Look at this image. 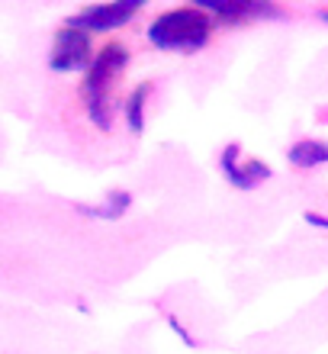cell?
I'll list each match as a JSON object with an SVG mask.
<instances>
[{
  "instance_id": "obj_1",
  "label": "cell",
  "mask_w": 328,
  "mask_h": 354,
  "mask_svg": "<svg viewBox=\"0 0 328 354\" xmlns=\"http://www.w3.org/2000/svg\"><path fill=\"white\" fill-rule=\"evenodd\" d=\"M209 32H213V17L197 7L168 10L148 26L151 46L164 52H197L209 42Z\"/></svg>"
},
{
  "instance_id": "obj_8",
  "label": "cell",
  "mask_w": 328,
  "mask_h": 354,
  "mask_svg": "<svg viewBox=\"0 0 328 354\" xmlns=\"http://www.w3.org/2000/svg\"><path fill=\"white\" fill-rule=\"evenodd\" d=\"M132 206V194L129 190H110L106 196V206L94 209V206H77V213L81 216H94V219H119L126 216V209Z\"/></svg>"
},
{
  "instance_id": "obj_3",
  "label": "cell",
  "mask_w": 328,
  "mask_h": 354,
  "mask_svg": "<svg viewBox=\"0 0 328 354\" xmlns=\"http://www.w3.org/2000/svg\"><path fill=\"white\" fill-rule=\"evenodd\" d=\"M94 62V46L90 36L75 26H61L55 32V46L48 55V68L52 71H84Z\"/></svg>"
},
{
  "instance_id": "obj_5",
  "label": "cell",
  "mask_w": 328,
  "mask_h": 354,
  "mask_svg": "<svg viewBox=\"0 0 328 354\" xmlns=\"http://www.w3.org/2000/svg\"><path fill=\"white\" fill-rule=\"evenodd\" d=\"M238 155H242L238 142H232V145L219 155V165H222L225 177H229V180H232V187H238V190H254L261 180H267V177L273 174L264 161H258V158L238 161Z\"/></svg>"
},
{
  "instance_id": "obj_9",
  "label": "cell",
  "mask_w": 328,
  "mask_h": 354,
  "mask_svg": "<svg viewBox=\"0 0 328 354\" xmlns=\"http://www.w3.org/2000/svg\"><path fill=\"white\" fill-rule=\"evenodd\" d=\"M148 93H151V84L142 81V84L129 93V100H126V122H129V129L135 132V136L145 129V100H148Z\"/></svg>"
},
{
  "instance_id": "obj_7",
  "label": "cell",
  "mask_w": 328,
  "mask_h": 354,
  "mask_svg": "<svg viewBox=\"0 0 328 354\" xmlns=\"http://www.w3.org/2000/svg\"><path fill=\"white\" fill-rule=\"evenodd\" d=\"M287 158L296 168H319V165H328V145L319 139H302L296 145H290Z\"/></svg>"
},
{
  "instance_id": "obj_2",
  "label": "cell",
  "mask_w": 328,
  "mask_h": 354,
  "mask_svg": "<svg viewBox=\"0 0 328 354\" xmlns=\"http://www.w3.org/2000/svg\"><path fill=\"white\" fill-rule=\"evenodd\" d=\"M126 65H129V48L119 46V42H110V46L100 48V55L87 68L81 97H84L94 126H100V129H110V87L113 77L119 75Z\"/></svg>"
},
{
  "instance_id": "obj_10",
  "label": "cell",
  "mask_w": 328,
  "mask_h": 354,
  "mask_svg": "<svg viewBox=\"0 0 328 354\" xmlns=\"http://www.w3.org/2000/svg\"><path fill=\"white\" fill-rule=\"evenodd\" d=\"M168 326L174 328V332H177V335H180V342H184V345H187V348H197V338H193V335H190V332H187V328H184V322H180L177 316H171V313H168Z\"/></svg>"
},
{
  "instance_id": "obj_11",
  "label": "cell",
  "mask_w": 328,
  "mask_h": 354,
  "mask_svg": "<svg viewBox=\"0 0 328 354\" xmlns=\"http://www.w3.org/2000/svg\"><path fill=\"white\" fill-rule=\"evenodd\" d=\"M302 219L309 225H316V229H328V216H322V213H306Z\"/></svg>"
},
{
  "instance_id": "obj_4",
  "label": "cell",
  "mask_w": 328,
  "mask_h": 354,
  "mask_svg": "<svg viewBox=\"0 0 328 354\" xmlns=\"http://www.w3.org/2000/svg\"><path fill=\"white\" fill-rule=\"evenodd\" d=\"M142 10V3L139 0H119V3H90V7H84L77 17H71L65 23V26H75V29H81V32H110V29H119V26H126L135 13Z\"/></svg>"
},
{
  "instance_id": "obj_6",
  "label": "cell",
  "mask_w": 328,
  "mask_h": 354,
  "mask_svg": "<svg viewBox=\"0 0 328 354\" xmlns=\"http://www.w3.org/2000/svg\"><path fill=\"white\" fill-rule=\"evenodd\" d=\"M197 10L203 13H213V17L225 19V23H238V19L248 17H280V10L271 7V3H251V0H229V3H219V0H200Z\"/></svg>"
},
{
  "instance_id": "obj_12",
  "label": "cell",
  "mask_w": 328,
  "mask_h": 354,
  "mask_svg": "<svg viewBox=\"0 0 328 354\" xmlns=\"http://www.w3.org/2000/svg\"><path fill=\"white\" fill-rule=\"evenodd\" d=\"M322 17H325V19H328V10H325V13H322Z\"/></svg>"
}]
</instances>
